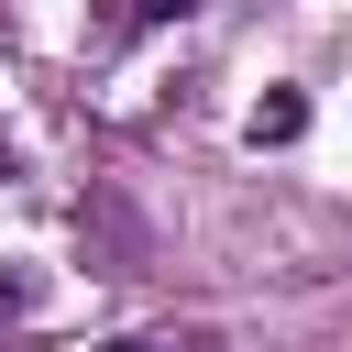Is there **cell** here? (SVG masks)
Segmentation results:
<instances>
[{
	"instance_id": "obj_1",
	"label": "cell",
	"mask_w": 352,
	"mask_h": 352,
	"mask_svg": "<svg viewBox=\"0 0 352 352\" xmlns=\"http://www.w3.org/2000/svg\"><path fill=\"white\" fill-rule=\"evenodd\" d=\"M297 132H308V99H297V88H286V99H264V110H253V143H297Z\"/></svg>"
},
{
	"instance_id": "obj_2",
	"label": "cell",
	"mask_w": 352,
	"mask_h": 352,
	"mask_svg": "<svg viewBox=\"0 0 352 352\" xmlns=\"http://www.w3.org/2000/svg\"><path fill=\"white\" fill-rule=\"evenodd\" d=\"M143 11H154V22H176V11H198V0H143Z\"/></svg>"
},
{
	"instance_id": "obj_3",
	"label": "cell",
	"mask_w": 352,
	"mask_h": 352,
	"mask_svg": "<svg viewBox=\"0 0 352 352\" xmlns=\"http://www.w3.org/2000/svg\"><path fill=\"white\" fill-rule=\"evenodd\" d=\"M99 352H176V341H99Z\"/></svg>"
},
{
	"instance_id": "obj_4",
	"label": "cell",
	"mask_w": 352,
	"mask_h": 352,
	"mask_svg": "<svg viewBox=\"0 0 352 352\" xmlns=\"http://www.w3.org/2000/svg\"><path fill=\"white\" fill-rule=\"evenodd\" d=\"M11 308H22V275H0V319H11Z\"/></svg>"
}]
</instances>
